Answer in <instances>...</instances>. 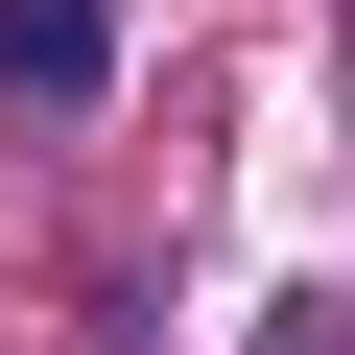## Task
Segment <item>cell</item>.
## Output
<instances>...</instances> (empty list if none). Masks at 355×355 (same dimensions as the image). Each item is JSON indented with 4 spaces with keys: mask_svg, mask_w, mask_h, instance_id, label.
<instances>
[{
    "mask_svg": "<svg viewBox=\"0 0 355 355\" xmlns=\"http://www.w3.org/2000/svg\"><path fill=\"white\" fill-rule=\"evenodd\" d=\"M119 71V24H95V0H0V95H24V119H71Z\"/></svg>",
    "mask_w": 355,
    "mask_h": 355,
    "instance_id": "cell-1",
    "label": "cell"
}]
</instances>
